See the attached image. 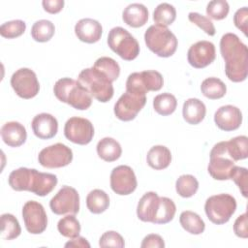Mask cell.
<instances>
[{"instance_id":"1","label":"cell","mask_w":248,"mask_h":248,"mask_svg":"<svg viewBox=\"0 0 248 248\" xmlns=\"http://www.w3.org/2000/svg\"><path fill=\"white\" fill-rule=\"evenodd\" d=\"M220 52L225 60V73L233 82L246 79L248 74V49L233 33H226L220 40Z\"/></svg>"},{"instance_id":"2","label":"cell","mask_w":248,"mask_h":248,"mask_svg":"<svg viewBox=\"0 0 248 248\" xmlns=\"http://www.w3.org/2000/svg\"><path fill=\"white\" fill-rule=\"evenodd\" d=\"M53 92L60 102L66 103L78 110H85L92 104V97L88 91L78 80L70 78L58 79L53 86Z\"/></svg>"},{"instance_id":"3","label":"cell","mask_w":248,"mask_h":248,"mask_svg":"<svg viewBox=\"0 0 248 248\" xmlns=\"http://www.w3.org/2000/svg\"><path fill=\"white\" fill-rule=\"evenodd\" d=\"M78 80L92 98H95L101 103L108 102L113 96L112 82L94 67L83 69L78 74Z\"/></svg>"},{"instance_id":"4","label":"cell","mask_w":248,"mask_h":248,"mask_svg":"<svg viewBox=\"0 0 248 248\" xmlns=\"http://www.w3.org/2000/svg\"><path fill=\"white\" fill-rule=\"evenodd\" d=\"M146 46L160 57H170L177 48L175 35L166 26L153 24L144 33Z\"/></svg>"},{"instance_id":"5","label":"cell","mask_w":248,"mask_h":248,"mask_svg":"<svg viewBox=\"0 0 248 248\" xmlns=\"http://www.w3.org/2000/svg\"><path fill=\"white\" fill-rule=\"evenodd\" d=\"M108 45L113 52L127 61L134 60L140 54L138 41L128 30L120 26L110 29L108 36Z\"/></svg>"},{"instance_id":"6","label":"cell","mask_w":248,"mask_h":248,"mask_svg":"<svg viewBox=\"0 0 248 248\" xmlns=\"http://www.w3.org/2000/svg\"><path fill=\"white\" fill-rule=\"evenodd\" d=\"M236 209L235 199L229 194L209 197L204 203V211L210 222L216 225L227 223Z\"/></svg>"},{"instance_id":"7","label":"cell","mask_w":248,"mask_h":248,"mask_svg":"<svg viewBox=\"0 0 248 248\" xmlns=\"http://www.w3.org/2000/svg\"><path fill=\"white\" fill-rule=\"evenodd\" d=\"M163 76L154 70L135 72L128 76L126 91L139 95H145L148 91H158L163 87Z\"/></svg>"},{"instance_id":"8","label":"cell","mask_w":248,"mask_h":248,"mask_svg":"<svg viewBox=\"0 0 248 248\" xmlns=\"http://www.w3.org/2000/svg\"><path fill=\"white\" fill-rule=\"evenodd\" d=\"M209 163L207 171L216 180L230 179L231 171L235 166L234 161L229 156L226 147V141H220L214 144L209 153Z\"/></svg>"},{"instance_id":"9","label":"cell","mask_w":248,"mask_h":248,"mask_svg":"<svg viewBox=\"0 0 248 248\" xmlns=\"http://www.w3.org/2000/svg\"><path fill=\"white\" fill-rule=\"evenodd\" d=\"M11 85L17 96L22 99L34 98L40 90V84L35 72L29 68L16 70L11 78Z\"/></svg>"},{"instance_id":"10","label":"cell","mask_w":248,"mask_h":248,"mask_svg":"<svg viewBox=\"0 0 248 248\" xmlns=\"http://www.w3.org/2000/svg\"><path fill=\"white\" fill-rule=\"evenodd\" d=\"M73 160V151L67 145L57 142L42 149L38 155L41 166L47 169H57L68 166Z\"/></svg>"},{"instance_id":"11","label":"cell","mask_w":248,"mask_h":248,"mask_svg":"<svg viewBox=\"0 0 248 248\" xmlns=\"http://www.w3.org/2000/svg\"><path fill=\"white\" fill-rule=\"evenodd\" d=\"M49 207L56 215L77 214L79 211V195L75 188L64 185L50 200Z\"/></svg>"},{"instance_id":"12","label":"cell","mask_w":248,"mask_h":248,"mask_svg":"<svg viewBox=\"0 0 248 248\" xmlns=\"http://www.w3.org/2000/svg\"><path fill=\"white\" fill-rule=\"evenodd\" d=\"M64 135L70 141L76 144L85 145L93 139L94 127L88 119L73 116L65 123Z\"/></svg>"},{"instance_id":"13","label":"cell","mask_w":248,"mask_h":248,"mask_svg":"<svg viewBox=\"0 0 248 248\" xmlns=\"http://www.w3.org/2000/svg\"><path fill=\"white\" fill-rule=\"evenodd\" d=\"M146 103L145 95L134 94L126 91L114 105V114L122 121H131L143 108Z\"/></svg>"},{"instance_id":"14","label":"cell","mask_w":248,"mask_h":248,"mask_svg":"<svg viewBox=\"0 0 248 248\" xmlns=\"http://www.w3.org/2000/svg\"><path fill=\"white\" fill-rule=\"evenodd\" d=\"M25 229L32 234H40L47 226V216L44 206L36 201H28L22 207Z\"/></svg>"},{"instance_id":"15","label":"cell","mask_w":248,"mask_h":248,"mask_svg":"<svg viewBox=\"0 0 248 248\" xmlns=\"http://www.w3.org/2000/svg\"><path fill=\"white\" fill-rule=\"evenodd\" d=\"M137 186V177L131 167L120 165L111 170L110 188L117 195H130L136 190Z\"/></svg>"},{"instance_id":"16","label":"cell","mask_w":248,"mask_h":248,"mask_svg":"<svg viewBox=\"0 0 248 248\" xmlns=\"http://www.w3.org/2000/svg\"><path fill=\"white\" fill-rule=\"evenodd\" d=\"M216 56L215 46L209 41H199L193 44L187 52L189 64L196 69H202L210 65Z\"/></svg>"},{"instance_id":"17","label":"cell","mask_w":248,"mask_h":248,"mask_svg":"<svg viewBox=\"0 0 248 248\" xmlns=\"http://www.w3.org/2000/svg\"><path fill=\"white\" fill-rule=\"evenodd\" d=\"M214 122L219 129L225 132L234 131L242 123V113L237 107L232 105L222 106L214 114Z\"/></svg>"},{"instance_id":"18","label":"cell","mask_w":248,"mask_h":248,"mask_svg":"<svg viewBox=\"0 0 248 248\" xmlns=\"http://www.w3.org/2000/svg\"><path fill=\"white\" fill-rule=\"evenodd\" d=\"M57 176L48 172H41L35 169H31L28 192L34 193L39 197L48 195L57 185Z\"/></svg>"},{"instance_id":"19","label":"cell","mask_w":248,"mask_h":248,"mask_svg":"<svg viewBox=\"0 0 248 248\" xmlns=\"http://www.w3.org/2000/svg\"><path fill=\"white\" fill-rule=\"evenodd\" d=\"M31 127L34 135L41 140L53 138L58 131L57 119L46 112L39 113L32 119Z\"/></svg>"},{"instance_id":"20","label":"cell","mask_w":248,"mask_h":248,"mask_svg":"<svg viewBox=\"0 0 248 248\" xmlns=\"http://www.w3.org/2000/svg\"><path fill=\"white\" fill-rule=\"evenodd\" d=\"M103 33L101 23L93 18H81L75 25V34L78 39L87 44L98 42Z\"/></svg>"},{"instance_id":"21","label":"cell","mask_w":248,"mask_h":248,"mask_svg":"<svg viewBox=\"0 0 248 248\" xmlns=\"http://www.w3.org/2000/svg\"><path fill=\"white\" fill-rule=\"evenodd\" d=\"M1 138L8 146L18 147L26 141L27 132L19 122L10 121L1 127Z\"/></svg>"},{"instance_id":"22","label":"cell","mask_w":248,"mask_h":248,"mask_svg":"<svg viewBox=\"0 0 248 248\" xmlns=\"http://www.w3.org/2000/svg\"><path fill=\"white\" fill-rule=\"evenodd\" d=\"M160 197L155 192L145 193L137 206V215L142 222L153 223L159 205Z\"/></svg>"},{"instance_id":"23","label":"cell","mask_w":248,"mask_h":248,"mask_svg":"<svg viewBox=\"0 0 248 248\" xmlns=\"http://www.w3.org/2000/svg\"><path fill=\"white\" fill-rule=\"evenodd\" d=\"M122 19L131 27H141L148 20V10L143 4L132 3L124 9Z\"/></svg>"},{"instance_id":"24","label":"cell","mask_w":248,"mask_h":248,"mask_svg":"<svg viewBox=\"0 0 248 248\" xmlns=\"http://www.w3.org/2000/svg\"><path fill=\"white\" fill-rule=\"evenodd\" d=\"M206 108L203 102L197 98H190L186 100L182 108V115L184 120L191 124L197 125L201 123L205 117Z\"/></svg>"},{"instance_id":"25","label":"cell","mask_w":248,"mask_h":248,"mask_svg":"<svg viewBox=\"0 0 248 248\" xmlns=\"http://www.w3.org/2000/svg\"><path fill=\"white\" fill-rule=\"evenodd\" d=\"M146 162L149 167L160 170L168 168L171 162V153L164 145H155L149 149L146 155Z\"/></svg>"},{"instance_id":"26","label":"cell","mask_w":248,"mask_h":248,"mask_svg":"<svg viewBox=\"0 0 248 248\" xmlns=\"http://www.w3.org/2000/svg\"><path fill=\"white\" fill-rule=\"evenodd\" d=\"M98 156L106 162H114L122 154V148L120 143L112 139L106 137L100 140L96 146Z\"/></svg>"},{"instance_id":"27","label":"cell","mask_w":248,"mask_h":248,"mask_svg":"<svg viewBox=\"0 0 248 248\" xmlns=\"http://www.w3.org/2000/svg\"><path fill=\"white\" fill-rule=\"evenodd\" d=\"M86 206L91 213H103L109 206V197L105 191L94 189L86 197Z\"/></svg>"},{"instance_id":"28","label":"cell","mask_w":248,"mask_h":248,"mask_svg":"<svg viewBox=\"0 0 248 248\" xmlns=\"http://www.w3.org/2000/svg\"><path fill=\"white\" fill-rule=\"evenodd\" d=\"M179 222L181 227L191 234H201L205 229V224L201 216L190 210L181 212Z\"/></svg>"},{"instance_id":"29","label":"cell","mask_w":248,"mask_h":248,"mask_svg":"<svg viewBox=\"0 0 248 248\" xmlns=\"http://www.w3.org/2000/svg\"><path fill=\"white\" fill-rule=\"evenodd\" d=\"M201 91L204 97L216 100L225 96L227 86L220 78L211 77L202 80L201 84Z\"/></svg>"},{"instance_id":"30","label":"cell","mask_w":248,"mask_h":248,"mask_svg":"<svg viewBox=\"0 0 248 248\" xmlns=\"http://www.w3.org/2000/svg\"><path fill=\"white\" fill-rule=\"evenodd\" d=\"M227 152L235 162L248 157V139L246 136H238L226 141Z\"/></svg>"},{"instance_id":"31","label":"cell","mask_w":248,"mask_h":248,"mask_svg":"<svg viewBox=\"0 0 248 248\" xmlns=\"http://www.w3.org/2000/svg\"><path fill=\"white\" fill-rule=\"evenodd\" d=\"M177 107V101L174 95L170 93H162L153 99L154 110L160 115L167 116L174 112Z\"/></svg>"},{"instance_id":"32","label":"cell","mask_w":248,"mask_h":248,"mask_svg":"<svg viewBox=\"0 0 248 248\" xmlns=\"http://www.w3.org/2000/svg\"><path fill=\"white\" fill-rule=\"evenodd\" d=\"M21 232L20 225L17 219L10 213L1 215V238L12 240L19 236Z\"/></svg>"},{"instance_id":"33","label":"cell","mask_w":248,"mask_h":248,"mask_svg":"<svg viewBox=\"0 0 248 248\" xmlns=\"http://www.w3.org/2000/svg\"><path fill=\"white\" fill-rule=\"evenodd\" d=\"M176 212V206L172 200L167 197H160L159 205L153 224H167L170 222Z\"/></svg>"},{"instance_id":"34","label":"cell","mask_w":248,"mask_h":248,"mask_svg":"<svg viewBox=\"0 0 248 248\" xmlns=\"http://www.w3.org/2000/svg\"><path fill=\"white\" fill-rule=\"evenodd\" d=\"M54 24L47 19H40L36 21L31 28L32 38L39 43H45L49 41L54 35Z\"/></svg>"},{"instance_id":"35","label":"cell","mask_w":248,"mask_h":248,"mask_svg":"<svg viewBox=\"0 0 248 248\" xmlns=\"http://www.w3.org/2000/svg\"><path fill=\"white\" fill-rule=\"evenodd\" d=\"M176 18L175 8L169 3L159 4L153 12V20L157 25H170Z\"/></svg>"},{"instance_id":"36","label":"cell","mask_w":248,"mask_h":248,"mask_svg":"<svg viewBox=\"0 0 248 248\" xmlns=\"http://www.w3.org/2000/svg\"><path fill=\"white\" fill-rule=\"evenodd\" d=\"M92 67L103 73L111 82L116 80L120 75V67L118 63L110 57L103 56L98 58Z\"/></svg>"},{"instance_id":"37","label":"cell","mask_w":248,"mask_h":248,"mask_svg":"<svg viewBox=\"0 0 248 248\" xmlns=\"http://www.w3.org/2000/svg\"><path fill=\"white\" fill-rule=\"evenodd\" d=\"M199 189V182L194 175L182 174L175 182V190L182 198L193 197Z\"/></svg>"},{"instance_id":"38","label":"cell","mask_w":248,"mask_h":248,"mask_svg":"<svg viewBox=\"0 0 248 248\" xmlns=\"http://www.w3.org/2000/svg\"><path fill=\"white\" fill-rule=\"evenodd\" d=\"M31 169L19 168L13 170L8 178L9 185L16 191H28Z\"/></svg>"},{"instance_id":"39","label":"cell","mask_w":248,"mask_h":248,"mask_svg":"<svg viewBox=\"0 0 248 248\" xmlns=\"http://www.w3.org/2000/svg\"><path fill=\"white\" fill-rule=\"evenodd\" d=\"M57 230L61 235L68 238H74L79 235L80 224L75 214H69L58 221Z\"/></svg>"},{"instance_id":"40","label":"cell","mask_w":248,"mask_h":248,"mask_svg":"<svg viewBox=\"0 0 248 248\" xmlns=\"http://www.w3.org/2000/svg\"><path fill=\"white\" fill-rule=\"evenodd\" d=\"M26 29V23L21 19L7 21L0 26V34L6 39H15L21 36Z\"/></svg>"},{"instance_id":"41","label":"cell","mask_w":248,"mask_h":248,"mask_svg":"<svg viewBox=\"0 0 248 248\" xmlns=\"http://www.w3.org/2000/svg\"><path fill=\"white\" fill-rule=\"evenodd\" d=\"M229 12L230 6L225 0H212L206 6L207 16L215 20L224 19L228 16Z\"/></svg>"},{"instance_id":"42","label":"cell","mask_w":248,"mask_h":248,"mask_svg":"<svg viewBox=\"0 0 248 248\" xmlns=\"http://www.w3.org/2000/svg\"><path fill=\"white\" fill-rule=\"evenodd\" d=\"M230 179L233 180L238 186L242 196L247 198V186H248V170L246 168L234 166L231 171Z\"/></svg>"},{"instance_id":"43","label":"cell","mask_w":248,"mask_h":248,"mask_svg":"<svg viewBox=\"0 0 248 248\" xmlns=\"http://www.w3.org/2000/svg\"><path fill=\"white\" fill-rule=\"evenodd\" d=\"M188 19L192 23H194L197 26H199L207 35H209V36H214L215 35L216 30H215L214 24H213V22L208 17H206V16H202V15H201L199 13L191 12L188 15Z\"/></svg>"},{"instance_id":"44","label":"cell","mask_w":248,"mask_h":248,"mask_svg":"<svg viewBox=\"0 0 248 248\" xmlns=\"http://www.w3.org/2000/svg\"><path fill=\"white\" fill-rule=\"evenodd\" d=\"M100 247H118L123 248L125 246L124 239L121 234L114 231H108L104 232L99 240Z\"/></svg>"},{"instance_id":"45","label":"cell","mask_w":248,"mask_h":248,"mask_svg":"<svg viewBox=\"0 0 248 248\" xmlns=\"http://www.w3.org/2000/svg\"><path fill=\"white\" fill-rule=\"evenodd\" d=\"M247 22H248V9L247 7H242L238 9L233 16V23L240 31L247 36Z\"/></svg>"},{"instance_id":"46","label":"cell","mask_w":248,"mask_h":248,"mask_svg":"<svg viewBox=\"0 0 248 248\" xmlns=\"http://www.w3.org/2000/svg\"><path fill=\"white\" fill-rule=\"evenodd\" d=\"M233 232L236 236L241 238L248 237V225H247V213L244 212L236 218L233 224Z\"/></svg>"},{"instance_id":"47","label":"cell","mask_w":248,"mask_h":248,"mask_svg":"<svg viewBox=\"0 0 248 248\" xmlns=\"http://www.w3.org/2000/svg\"><path fill=\"white\" fill-rule=\"evenodd\" d=\"M141 248H164L165 242L164 239L156 233L147 234L140 244Z\"/></svg>"},{"instance_id":"48","label":"cell","mask_w":248,"mask_h":248,"mask_svg":"<svg viewBox=\"0 0 248 248\" xmlns=\"http://www.w3.org/2000/svg\"><path fill=\"white\" fill-rule=\"evenodd\" d=\"M44 10L49 14H57L64 7L63 0H44L42 2Z\"/></svg>"},{"instance_id":"49","label":"cell","mask_w":248,"mask_h":248,"mask_svg":"<svg viewBox=\"0 0 248 248\" xmlns=\"http://www.w3.org/2000/svg\"><path fill=\"white\" fill-rule=\"evenodd\" d=\"M65 247H81V248H90L89 242L82 236H77L65 243Z\"/></svg>"}]
</instances>
